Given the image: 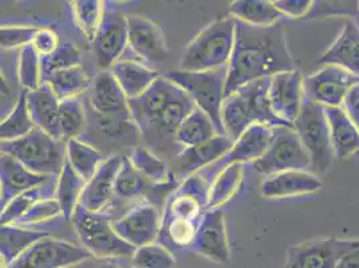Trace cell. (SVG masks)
I'll use <instances>...</instances> for the list:
<instances>
[{
  "label": "cell",
  "mask_w": 359,
  "mask_h": 268,
  "mask_svg": "<svg viewBox=\"0 0 359 268\" xmlns=\"http://www.w3.org/2000/svg\"><path fill=\"white\" fill-rule=\"evenodd\" d=\"M235 45L226 65L225 97L260 79L297 69L283 29L255 27L235 20Z\"/></svg>",
  "instance_id": "1"
},
{
  "label": "cell",
  "mask_w": 359,
  "mask_h": 268,
  "mask_svg": "<svg viewBox=\"0 0 359 268\" xmlns=\"http://www.w3.org/2000/svg\"><path fill=\"white\" fill-rule=\"evenodd\" d=\"M269 78L254 81L225 97L222 122L225 135L232 141L254 123L294 128L275 116L269 102Z\"/></svg>",
  "instance_id": "2"
},
{
  "label": "cell",
  "mask_w": 359,
  "mask_h": 268,
  "mask_svg": "<svg viewBox=\"0 0 359 268\" xmlns=\"http://www.w3.org/2000/svg\"><path fill=\"white\" fill-rule=\"evenodd\" d=\"M235 19L231 16L213 20L185 47L179 70L213 72L226 67L235 45Z\"/></svg>",
  "instance_id": "3"
},
{
  "label": "cell",
  "mask_w": 359,
  "mask_h": 268,
  "mask_svg": "<svg viewBox=\"0 0 359 268\" xmlns=\"http://www.w3.org/2000/svg\"><path fill=\"white\" fill-rule=\"evenodd\" d=\"M70 220L81 246L94 259L116 260L133 256L135 247L114 232L109 213H93L78 206Z\"/></svg>",
  "instance_id": "4"
},
{
  "label": "cell",
  "mask_w": 359,
  "mask_h": 268,
  "mask_svg": "<svg viewBox=\"0 0 359 268\" xmlns=\"http://www.w3.org/2000/svg\"><path fill=\"white\" fill-rule=\"evenodd\" d=\"M1 153L14 157L32 173L58 177L66 161L65 142L35 128L32 132L11 142L0 144Z\"/></svg>",
  "instance_id": "5"
},
{
  "label": "cell",
  "mask_w": 359,
  "mask_h": 268,
  "mask_svg": "<svg viewBox=\"0 0 359 268\" xmlns=\"http://www.w3.org/2000/svg\"><path fill=\"white\" fill-rule=\"evenodd\" d=\"M165 76L177 85L191 98L196 107L212 119L217 133L224 134L222 107L225 100L226 67L213 72L173 70Z\"/></svg>",
  "instance_id": "6"
},
{
  "label": "cell",
  "mask_w": 359,
  "mask_h": 268,
  "mask_svg": "<svg viewBox=\"0 0 359 268\" xmlns=\"http://www.w3.org/2000/svg\"><path fill=\"white\" fill-rule=\"evenodd\" d=\"M294 129L310 156V172L316 176L326 173L335 156L330 140L325 107L304 98L299 116L294 122Z\"/></svg>",
  "instance_id": "7"
},
{
  "label": "cell",
  "mask_w": 359,
  "mask_h": 268,
  "mask_svg": "<svg viewBox=\"0 0 359 268\" xmlns=\"http://www.w3.org/2000/svg\"><path fill=\"white\" fill-rule=\"evenodd\" d=\"M310 165V156L302 145L299 135L290 126L273 128L269 149L252 163L255 170L266 176L287 170H306Z\"/></svg>",
  "instance_id": "8"
},
{
  "label": "cell",
  "mask_w": 359,
  "mask_h": 268,
  "mask_svg": "<svg viewBox=\"0 0 359 268\" xmlns=\"http://www.w3.org/2000/svg\"><path fill=\"white\" fill-rule=\"evenodd\" d=\"M90 259L93 256L82 246L47 235L35 241L10 268H73Z\"/></svg>",
  "instance_id": "9"
},
{
  "label": "cell",
  "mask_w": 359,
  "mask_h": 268,
  "mask_svg": "<svg viewBox=\"0 0 359 268\" xmlns=\"http://www.w3.org/2000/svg\"><path fill=\"white\" fill-rule=\"evenodd\" d=\"M359 246L357 239L325 238L287 250L285 268H335L344 255Z\"/></svg>",
  "instance_id": "10"
},
{
  "label": "cell",
  "mask_w": 359,
  "mask_h": 268,
  "mask_svg": "<svg viewBox=\"0 0 359 268\" xmlns=\"http://www.w3.org/2000/svg\"><path fill=\"white\" fill-rule=\"evenodd\" d=\"M161 219V209L147 201H140L120 217L111 219V227L122 240L140 248L158 240Z\"/></svg>",
  "instance_id": "11"
},
{
  "label": "cell",
  "mask_w": 359,
  "mask_h": 268,
  "mask_svg": "<svg viewBox=\"0 0 359 268\" xmlns=\"http://www.w3.org/2000/svg\"><path fill=\"white\" fill-rule=\"evenodd\" d=\"M93 45L98 65L104 70H109L128 48V15L120 8L106 6L105 3L104 16Z\"/></svg>",
  "instance_id": "12"
},
{
  "label": "cell",
  "mask_w": 359,
  "mask_h": 268,
  "mask_svg": "<svg viewBox=\"0 0 359 268\" xmlns=\"http://www.w3.org/2000/svg\"><path fill=\"white\" fill-rule=\"evenodd\" d=\"M358 82V76L329 65L304 78V97L322 107H341L348 90Z\"/></svg>",
  "instance_id": "13"
},
{
  "label": "cell",
  "mask_w": 359,
  "mask_h": 268,
  "mask_svg": "<svg viewBox=\"0 0 359 268\" xmlns=\"http://www.w3.org/2000/svg\"><path fill=\"white\" fill-rule=\"evenodd\" d=\"M210 184L201 176H189L180 182L164 206L163 219H184L201 222L208 209Z\"/></svg>",
  "instance_id": "14"
},
{
  "label": "cell",
  "mask_w": 359,
  "mask_h": 268,
  "mask_svg": "<svg viewBox=\"0 0 359 268\" xmlns=\"http://www.w3.org/2000/svg\"><path fill=\"white\" fill-rule=\"evenodd\" d=\"M269 97L275 116L292 125L304 102V76L298 69L269 78Z\"/></svg>",
  "instance_id": "15"
},
{
  "label": "cell",
  "mask_w": 359,
  "mask_h": 268,
  "mask_svg": "<svg viewBox=\"0 0 359 268\" xmlns=\"http://www.w3.org/2000/svg\"><path fill=\"white\" fill-rule=\"evenodd\" d=\"M191 250L215 263H228L231 260V247L222 209H207Z\"/></svg>",
  "instance_id": "16"
},
{
  "label": "cell",
  "mask_w": 359,
  "mask_h": 268,
  "mask_svg": "<svg viewBox=\"0 0 359 268\" xmlns=\"http://www.w3.org/2000/svg\"><path fill=\"white\" fill-rule=\"evenodd\" d=\"M128 47L147 63H161L169 55L163 31L145 16L128 15Z\"/></svg>",
  "instance_id": "17"
},
{
  "label": "cell",
  "mask_w": 359,
  "mask_h": 268,
  "mask_svg": "<svg viewBox=\"0 0 359 268\" xmlns=\"http://www.w3.org/2000/svg\"><path fill=\"white\" fill-rule=\"evenodd\" d=\"M180 88L169 81L166 76L160 75L149 89L144 91L135 100H129V112L140 128L141 134L148 132L153 122L158 119L166 105L177 94Z\"/></svg>",
  "instance_id": "18"
},
{
  "label": "cell",
  "mask_w": 359,
  "mask_h": 268,
  "mask_svg": "<svg viewBox=\"0 0 359 268\" xmlns=\"http://www.w3.org/2000/svg\"><path fill=\"white\" fill-rule=\"evenodd\" d=\"M123 161V156L113 154L100 165L94 176L86 182L79 206L93 212L102 213L114 201L116 177Z\"/></svg>",
  "instance_id": "19"
},
{
  "label": "cell",
  "mask_w": 359,
  "mask_h": 268,
  "mask_svg": "<svg viewBox=\"0 0 359 268\" xmlns=\"http://www.w3.org/2000/svg\"><path fill=\"white\" fill-rule=\"evenodd\" d=\"M272 135H273L272 126L264 125V123L251 125L233 141L232 148L224 157L220 159L212 166H215L217 173L226 165L255 163L266 153V150L269 149Z\"/></svg>",
  "instance_id": "20"
},
{
  "label": "cell",
  "mask_w": 359,
  "mask_h": 268,
  "mask_svg": "<svg viewBox=\"0 0 359 268\" xmlns=\"http://www.w3.org/2000/svg\"><path fill=\"white\" fill-rule=\"evenodd\" d=\"M195 107L191 98L180 89L179 93L170 100V102L166 105L158 119L153 122L145 135H148L154 144L173 148L180 153L181 148L176 144V134L181 122Z\"/></svg>",
  "instance_id": "21"
},
{
  "label": "cell",
  "mask_w": 359,
  "mask_h": 268,
  "mask_svg": "<svg viewBox=\"0 0 359 268\" xmlns=\"http://www.w3.org/2000/svg\"><path fill=\"white\" fill-rule=\"evenodd\" d=\"M322 180L309 170L280 172L262 182V194L266 199H288L320 191Z\"/></svg>",
  "instance_id": "22"
},
{
  "label": "cell",
  "mask_w": 359,
  "mask_h": 268,
  "mask_svg": "<svg viewBox=\"0 0 359 268\" xmlns=\"http://www.w3.org/2000/svg\"><path fill=\"white\" fill-rule=\"evenodd\" d=\"M318 65L338 66L359 78V25L346 22L332 45L318 60Z\"/></svg>",
  "instance_id": "23"
},
{
  "label": "cell",
  "mask_w": 359,
  "mask_h": 268,
  "mask_svg": "<svg viewBox=\"0 0 359 268\" xmlns=\"http://www.w3.org/2000/svg\"><path fill=\"white\" fill-rule=\"evenodd\" d=\"M232 145L233 141L229 137H226L225 134H217L204 144L191 148H184L177 154L176 161L179 166L180 175L187 179L196 175L203 168L212 166L224 157L232 148Z\"/></svg>",
  "instance_id": "24"
},
{
  "label": "cell",
  "mask_w": 359,
  "mask_h": 268,
  "mask_svg": "<svg viewBox=\"0 0 359 268\" xmlns=\"http://www.w3.org/2000/svg\"><path fill=\"white\" fill-rule=\"evenodd\" d=\"M50 179L48 176L32 173L14 157L3 153L0 157V184L3 189L0 209L18 194L46 185Z\"/></svg>",
  "instance_id": "25"
},
{
  "label": "cell",
  "mask_w": 359,
  "mask_h": 268,
  "mask_svg": "<svg viewBox=\"0 0 359 268\" xmlns=\"http://www.w3.org/2000/svg\"><path fill=\"white\" fill-rule=\"evenodd\" d=\"M26 101L35 128L43 130L55 140L63 141L60 132V101L51 89L43 83L39 89L29 93L26 91Z\"/></svg>",
  "instance_id": "26"
},
{
  "label": "cell",
  "mask_w": 359,
  "mask_h": 268,
  "mask_svg": "<svg viewBox=\"0 0 359 268\" xmlns=\"http://www.w3.org/2000/svg\"><path fill=\"white\" fill-rule=\"evenodd\" d=\"M90 104L95 114H120L129 112V100L110 70H102L91 82Z\"/></svg>",
  "instance_id": "27"
},
{
  "label": "cell",
  "mask_w": 359,
  "mask_h": 268,
  "mask_svg": "<svg viewBox=\"0 0 359 268\" xmlns=\"http://www.w3.org/2000/svg\"><path fill=\"white\" fill-rule=\"evenodd\" d=\"M334 156L347 159L359 152V132L342 107H325Z\"/></svg>",
  "instance_id": "28"
},
{
  "label": "cell",
  "mask_w": 359,
  "mask_h": 268,
  "mask_svg": "<svg viewBox=\"0 0 359 268\" xmlns=\"http://www.w3.org/2000/svg\"><path fill=\"white\" fill-rule=\"evenodd\" d=\"M109 70L118 82L128 100L140 97L160 76L157 72L151 70L147 65L132 60H120Z\"/></svg>",
  "instance_id": "29"
},
{
  "label": "cell",
  "mask_w": 359,
  "mask_h": 268,
  "mask_svg": "<svg viewBox=\"0 0 359 268\" xmlns=\"http://www.w3.org/2000/svg\"><path fill=\"white\" fill-rule=\"evenodd\" d=\"M229 15L255 27L278 26L283 18L269 0H236L229 6Z\"/></svg>",
  "instance_id": "30"
},
{
  "label": "cell",
  "mask_w": 359,
  "mask_h": 268,
  "mask_svg": "<svg viewBox=\"0 0 359 268\" xmlns=\"http://www.w3.org/2000/svg\"><path fill=\"white\" fill-rule=\"evenodd\" d=\"M244 181V165H226L216 173L210 185L208 209H222L228 201H231Z\"/></svg>",
  "instance_id": "31"
},
{
  "label": "cell",
  "mask_w": 359,
  "mask_h": 268,
  "mask_svg": "<svg viewBox=\"0 0 359 268\" xmlns=\"http://www.w3.org/2000/svg\"><path fill=\"white\" fill-rule=\"evenodd\" d=\"M86 181L82 179L67 161H65L57 182L54 199L60 203L65 219H72L75 209L79 206Z\"/></svg>",
  "instance_id": "32"
},
{
  "label": "cell",
  "mask_w": 359,
  "mask_h": 268,
  "mask_svg": "<svg viewBox=\"0 0 359 268\" xmlns=\"http://www.w3.org/2000/svg\"><path fill=\"white\" fill-rule=\"evenodd\" d=\"M217 134L212 119L204 112L195 107L181 122L176 134V144L182 150L204 144Z\"/></svg>",
  "instance_id": "33"
},
{
  "label": "cell",
  "mask_w": 359,
  "mask_h": 268,
  "mask_svg": "<svg viewBox=\"0 0 359 268\" xmlns=\"http://www.w3.org/2000/svg\"><path fill=\"white\" fill-rule=\"evenodd\" d=\"M43 83L51 89L54 95L62 102L66 100L78 98L81 94L89 90L91 79L82 69V66H78L45 76Z\"/></svg>",
  "instance_id": "34"
},
{
  "label": "cell",
  "mask_w": 359,
  "mask_h": 268,
  "mask_svg": "<svg viewBox=\"0 0 359 268\" xmlns=\"http://www.w3.org/2000/svg\"><path fill=\"white\" fill-rule=\"evenodd\" d=\"M47 235L48 234L45 231H34L19 225L0 224V253L11 266L35 241L46 238Z\"/></svg>",
  "instance_id": "35"
},
{
  "label": "cell",
  "mask_w": 359,
  "mask_h": 268,
  "mask_svg": "<svg viewBox=\"0 0 359 268\" xmlns=\"http://www.w3.org/2000/svg\"><path fill=\"white\" fill-rule=\"evenodd\" d=\"M97 126L101 133L125 147H137L141 130L130 112L120 114H97Z\"/></svg>",
  "instance_id": "36"
},
{
  "label": "cell",
  "mask_w": 359,
  "mask_h": 268,
  "mask_svg": "<svg viewBox=\"0 0 359 268\" xmlns=\"http://www.w3.org/2000/svg\"><path fill=\"white\" fill-rule=\"evenodd\" d=\"M65 150L66 161L86 182L94 176L100 165L105 161V156L100 150L78 138L66 141Z\"/></svg>",
  "instance_id": "37"
},
{
  "label": "cell",
  "mask_w": 359,
  "mask_h": 268,
  "mask_svg": "<svg viewBox=\"0 0 359 268\" xmlns=\"http://www.w3.org/2000/svg\"><path fill=\"white\" fill-rule=\"evenodd\" d=\"M153 185H154L153 182L145 179L135 169L128 157H123V161L116 177V185H114V194L118 200L126 201V200H137V199H148Z\"/></svg>",
  "instance_id": "38"
},
{
  "label": "cell",
  "mask_w": 359,
  "mask_h": 268,
  "mask_svg": "<svg viewBox=\"0 0 359 268\" xmlns=\"http://www.w3.org/2000/svg\"><path fill=\"white\" fill-rule=\"evenodd\" d=\"M35 129L26 101V91H22L15 105L4 119L0 121V144L19 140Z\"/></svg>",
  "instance_id": "39"
},
{
  "label": "cell",
  "mask_w": 359,
  "mask_h": 268,
  "mask_svg": "<svg viewBox=\"0 0 359 268\" xmlns=\"http://www.w3.org/2000/svg\"><path fill=\"white\" fill-rule=\"evenodd\" d=\"M128 159L135 169L153 184H164L173 175L163 159L144 147L133 148Z\"/></svg>",
  "instance_id": "40"
},
{
  "label": "cell",
  "mask_w": 359,
  "mask_h": 268,
  "mask_svg": "<svg viewBox=\"0 0 359 268\" xmlns=\"http://www.w3.org/2000/svg\"><path fill=\"white\" fill-rule=\"evenodd\" d=\"M198 225L200 222L184 219H161V231L157 241L166 248H191L195 241Z\"/></svg>",
  "instance_id": "41"
},
{
  "label": "cell",
  "mask_w": 359,
  "mask_h": 268,
  "mask_svg": "<svg viewBox=\"0 0 359 268\" xmlns=\"http://www.w3.org/2000/svg\"><path fill=\"white\" fill-rule=\"evenodd\" d=\"M72 11L76 27L93 42L104 16L105 3L101 0H75L72 1Z\"/></svg>",
  "instance_id": "42"
},
{
  "label": "cell",
  "mask_w": 359,
  "mask_h": 268,
  "mask_svg": "<svg viewBox=\"0 0 359 268\" xmlns=\"http://www.w3.org/2000/svg\"><path fill=\"white\" fill-rule=\"evenodd\" d=\"M88 123L85 106L79 97L62 101L60 105V132L62 140L66 142L69 140L78 138L85 130Z\"/></svg>",
  "instance_id": "43"
},
{
  "label": "cell",
  "mask_w": 359,
  "mask_h": 268,
  "mask_svg": "<svg viewBox=\"0 0 359 268\" xmlns=\"http://www.w3.org/2000/svg\"><path fill=\"white\" fill-rule=\"evenodd\" d=\"M18 81L25 91H34L43 85L41 55L32 46L23 47L18 60Z\"/></svg>",
  "instance_id": "44"
},
{
  "label": "cell",
  "mask_w": 359,
  "mask_h": 268,
  "mask_svg": "<svg viewBox=\"0 0 359 268\" xmlns=\"http://www.w3.org/2000/svg\"><path fill=\"white\" fill-rule=\"evenodd\" d=\"M132 268H176V259L172 251L158 241L135 248L130 257Z\"/></svg>",
  "instance_id": "45"
},
{
  "label": "cell",
  "mask_w": 359,
  "mask_h": 268,
  "mask_svg": "<svg viewBox=\"0 0 359 268\" xmlns=\"http://www.w3.org/2000/svg\"><path fill=\"white\" fill-rule=\"evenodd\" d=\"M46 197H54V196H46L45 185L18 194L0 209V224L15 225L35 203H38L39 200Z\"/></svg>",
  "instance_id": "46"
},
{
  "label": "cell",
  "mask_w": 359,
  "mask_h": 268,
  "mask_svg": "<svg viewBox=\"0 0 359 268\" xmlns=\"http://www.w3.org/2000/svg\"><path fill=\"white\" fill-rule=\"evenodd\" d=\"M81 60H82V54L76 46L69 42L60 43V47L54 53L46 57H41L43 78L54 74L57 72L78 67L81 66Z\"/></svg>",
  "instance_id": "47"
},
{
  "label": "cell",
  "mask_w": 359,
  "mask_h": 268,
  "mask_svg": "<svg viewBox=\"0 0 359 268\" xmlns=\"http://www.w3.org/2000/svg\"><path fill=\"white\" fill-rule=\"evenodd\" d=\"M63 217L60 203L54 197H46L35 203L29 212L15 224L19 227H29L34 224L47 223Z\"/></svg>",
  "instance_id": "48"
},
{
  "label": "cell",
  "mask_w": 359,
  "mask_h": 268,
  "mask_svg": "<svg viewBox=\"0 0 359 268\" xmlns=\"http://www.w3.org/2000/svg\"><path fill=\"white\" fill-rule=\"evenodd\" d=\"M39 27L36 26H0V48H23L32 43Z\"/></svg>",
  "instance_id": "49"
},
{
  "label": "cell",
  "mask_w": 359,
  "mask_h": 268,
  "mask_svg": "<svg viewBox=\"0 0 359 268\" xmlns=\"http://www.w3.org/2000/svg\"><path fill=\"white\" fill-rule=\"evenodd\" d=\"M351 15L359 18V1H314L306 19Z\"/></svg>",
  "instance_id": "50"
},
{
  "label": "cell",
  "mask_w": 359,
  "mask_h": 268,
  "mask_svg": "<svg viewBox=\"0 0 359 268\" xmlns=\"http://www.w3.org/2000/svg\"><path fill=\"white\" fill-rule=\"evenodd\" d=\"M60 38H58L57 32L48 27H39L32 39V43H31V46L35 48V51L41 57L50 55L60 47Z\"/></svg>",
  "instance_id": "51"
},
{
  "label": "cell",
  "mask_w": 359,
  "mask_h": 268,
  "mask_svg": "<svg viewBox=\"0 0 359 268\" xmlns=\"http://www.w3.org/2000/svg\"><path fill=\"white\" fill-rule=\"evenodd\" d=\"M313 0H275L273 6L283 16L292 19H306L313 8Z\"/></svg>",
  "instance_id": "52"
},
{
  "label": "cell",
  "mask_w": 359,
  "mask_h": 268,
  "mask_svg": "<svg viewBox=\"0 0 359 268\" xmlns=\"http://www.w3.org/2000/svg\"><path fill=\"white\" fill-rule=\"evenodd\" d=\"M350 121L355 125L359 132V82L354 85L344 97V104L341 106Z\"/></svg>",
  "instance_id": "53"
},
{
  "label": "cell",
  "mask_w": 359,
  "mask_h": 268,
  "mask_svg": "<svg viewBox=\"0 0 359 268\" xmlns=\"http://www.w3.org/2000/svg\"><path fill=\"white\" fill-rule=\"evenodd\" d=\"M335 268H359V246L346 253Z\"/></svg>",
  "instance_id": "54"
},
{
  "label": "cell",
  "mask_w": 359,
  "mask_h": 268,
  "mask_svg": "<svg viewBox=\"0 0 359 268\" xmlns=\"http://www.w3.org/2000/svg\"><path fill=\"white\" fill-rule=\"evenodd\" d=\"M88 268H122L114 263V260H100V259H90L88 262Z\"/></svg>",
  "instance_id": "55"
},
{
  "label": "cell",
  "mask_w": 359,
  "mask_h": 268,
  "mask_svg": "<svg viewBox=\"0 0 359 268\" xmlns=\"http://www.w3.org/2000/svg\"><path fill=\"white\" fill-rule=\"evenodd\" d=\"M8 93H10V88H8V85H7V81H6L4 75H3L1 70H0V94L7 95Z\"/></svg>",
  "instance_id": "56"
},
{
  "label": "cell",
  "mask_w": 359,
  "mask_h": 268,
  "mask_svg": "<svg viewBox=\"0 0 359 268\" xmlns=\"http://www.w3.org/2000/svg\"><path fill=\"white\" fill-rule=\"evenodd\" d=\"M0 268H10L8 262L6 260V257L1 253H0Z\"/></svg>",
  "instance_id": "57"
},
{
  "label": "cell",
  "mask_w": 359,
  "mask_h": 268,
  "mask_svg": "<svg viewBox=\"0 0 359 268\" xmlns=\"http://www.w3.org/2000/svg\"><path fill=\"white\" fill-rule=\"evenodd\" d=\"M89 262V260H88ZM88 262H85V263H82V264H79V266H75L73 268H88Z\"/></svg>",
  "instance_id": "58"
},
{
  "label": "cell",
  "mask_w": 359,
  "mask_h": 268,
  "mask_svg": "<svg viewBox=\"0 0 359 268\" xmlns=\"http://www.w3.org/2000/svg\"><path fill=\"white\" fill-rule=\"evenodd\" d=\"M1 201H3V189H1V184H0V207H1Z\"/></svg>",
  "instance_id": "59"
},
{
  "label": "cell",
  "mask_w": 359,
  "mask_h": 268,
  "mask_svg": "<svg viewBox=\"0 0 359 268\" xmlns=\"http://www.w3.org/2000/svg\"><path fill=\"white\" fill-rule=\"evenodd\" d=\"M1 154H3V153H1V149H0V157H1Z\"/></svg>",
  "instance_id": "60"
},
{
  "label": "cell",
  "mask_w": 359,
  "mask_h": 268,
  "mask_svg": "<svg viewBox=\"0 0 359 268\" xmlns=\"http://www.w3.org/2000/svg\"><path fill=\"white\" fill-rule=\"evenodd\" d=\"M357 156H359V152H358V154H357Z\"/></svg>",
  "instance_id": "61"
},
{
  "label": "cell",
  "mask_w": 359,
  "mask_h": 268,
  "mask_svg": "<svg viewBox=\"0 0 359 268\" xmlns=\"http://www.w3.org/2000/svg\"><path fill=\"white\" fill-rule=\"evenodd\" d=\"M130 268H132V267H130Z\"/></svg>",
  "instance_id": "62"
}]
</instances>
